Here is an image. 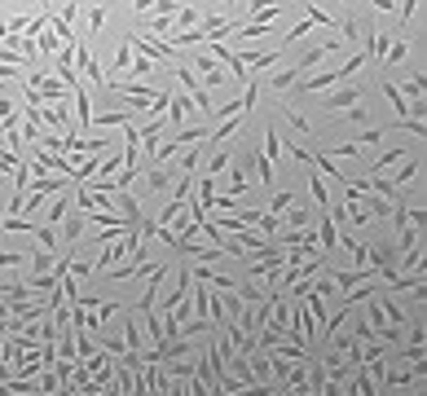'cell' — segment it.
I'll list each match as a JSON object with an SVG mask.
<instances>
[{"label": "cell", "instance_id": "8fae6325", "mask_svg": "<svg viewBox=\"0 0 427 396\" xmlns=\"http://www.w3.org/2000/svg\"><path fill=\"white\" fill-rule=\"evenodd\" d=\"M353 141L361 145V150H374V145L383 141V128H370V132H361V137H353Z\"/></svg>", "mask_w": 427, "mask_h": 396}, {"label": "cell", "instance_id": "3957f363", "mask_svg": "<svg viewBox=\"0 0 427 396\" xmlns=\"http://www.w3.org/2000/svg\"><path fill=\"white\" fill-rule=\"evenodd\" d=\"M361 97H366V88L348 79V88H339V93H326V97H322V110H326V114H348V110L361 106Z\"/></svg>", "mask_w": 427, "mask_h": 396}, {"label": "cell", "instance_id": "ba28073f", "mask_svg": "<svg viewBox=\"0 0 427 396\" xmlns=\"http://www.w3.org/2000/svg\"><path fill=\"white\" fill-rule=\"evenodd\" d=\"M229 163H234V150H229V145H225V150H216V154L207 159V168H203V172H207V176H221V172L229 168Z\"/></svg>", "mask_w": 427, "mask_h": 396}, {"label": "cell", "instance_id": "7a4b0ae2", "mask_svg": "<svg viewBox=\"0 0 427 396\" xmlns=\"http://www.w3.org/2000/svg\"><path fill=\"white\" fill-rule=\"evenodd\" d=\"M185 66H190V71H203V88H221L225 79H229V75H225V66L211 58L207 48H190V62H185Z\"/></svg>", "mask_w": 427, "mask_h": 396}, {"label": "cell", "instance_id": "5b68a950", "mask_svg": "<svg viewBox=\"0 0 427 396\" xmlns=\"http://www.w3.org/2000/svg\"><path fill=\"white\" fill-rule=\"evenodd\" d=\"M168 180H172V172L163 168V163H145V190H168Z\"/></svg>", "mask_w": 427, "mask_h": 396}, {"label": "cell", "instance_id": "9a60e30c", "mask_svg": "<svg viewBox=\"0 0 427 396\" xmlns=\"http://www.w3.org/2000/svg\"><path fill=\"white\" fill-rule=\"evenodd\" d=\"M62 5H71V0H62Z\"/></svg>", "mask_w": 427, "mask_h": 396}, {"label": "cell", "instance_id": "277c9868", "mask_svg": "<svg viewBox=\"0 0 427 396\" xmlns=\"http://www.w3.org/2000/svg\"><path fill=\"white\" fill-rule=\"evenodd\" d=\"M317 246H322L326 256L339 251V225L331 216V207H317Z\"/></svg>", "mask_w": 427, "mask_h": 396}, {"label": "cell", "instance_id": "6da1fadb", "mask_svg": "<svg viewBox=\"0 0 427 396\" xmlns=\"http://www.w3.org/2000/svg\"><path fill=\"white\" fill-rule=\"evenodd\" d=\"M128 40H133V48H137V53H145V58L163 62V66H168V71H172V66H176V58H180L172 44H163L159 36H145V31H128Z\"/></svg>", "mask_w": 427, "mask_h": 396}, {"label": "cell", "instance_id": "4fadbf2b", "mask_svg": "<svg viewBox=\"0 0 427 396\" xmlns=\"http://www.w3.org/2000/svg\"><path fill=\"white\" fill-rule=\"evenodd\" d=\"M370 9L374 13H392V9H397V0H370Z\"/></svg>", "mask_w": 427, "mask_h": 396}, {"label": "cell", "instance_id": "52a82bcc", "mask_svg": "<svg viewBox=\"0 0 427 396\" xmlns=\"http://www.w3.org/2000/svg\"><path fill=\"white\" fill-rule=\"evenodd\" d=\"M419 168H423V159H419V154H405V168H401L397 176H388V180H392V185L401 190V185H409V180L419 176Z\"/></svg>", "mask_w": 427, "mask_h": 396}, {"label": "cell", "instance_id": "7c38bea8", "mask_svg": "<svg viewBox=\"0 0 427 396\" xmlns=\"http://www.w3.org/2000/svg\"><path fill=\"white\" fill-rule=\"evenodd\" d=\"M269 194H273V198H269V211H282V207H291V203H295V194H291V190H282V194L269 190Z\"/></svg>", "mask_w": 427, "mask_h": 396}, {"label": "cell", "instance_id": "9c48e42d", "mask_svg": "<svg viewBox=\"0 0 427 396\" xmlns=\"http://www.w3.org/2000/svg\"><path fill=\"white\" fill-rule=\"evenodd\" d=\"M308 190H313L317 207H331V190H326V176H308Z\"/></svg>", "mask_w": 427, "mask_h": 396}, {"label": "cell", "instance_id": "5bb4252c", "mask_svg": "<svg viewBox=\"0 0 427 396\" xmlns=\"http://www.w3.org/2000/svg\"><path fill=\"white\" fill-rule=\"evenodd\" d=\"M335 5H339V9H357V5H353V0H335Z\"/></svg>", "mask_w": 427, "mask_h": 396}, {"label": "cell", "instance_id": "30bf717a", "mask_svg": "<svg viewBox=\"0 0 427 396\" xmlns=\"http://www.w3.org/2000/svg\"><path fill=\"white\" fill-rule=\"evenodd\" d=\"M242 190H247V172L234 168V172H229V190H225V194H229V198H238Z\"/></svg>", "mask_w": 427, "mask_h": 396}, {"label": "cell", "instance_id": "8992f818", "mask_svg": "<svg viewBox=\"0 0 427 396\" xmlns=\"http://www.w3.org/2000/svg\"><path fill=\"white\" fill-rule=\"evenodd\" d=\"M308 220H313V211L304 203H291L287 207V225H277V229H308Z\"/></svg>", "mask_w": 427, "mask_h": 396}]
</instances>
